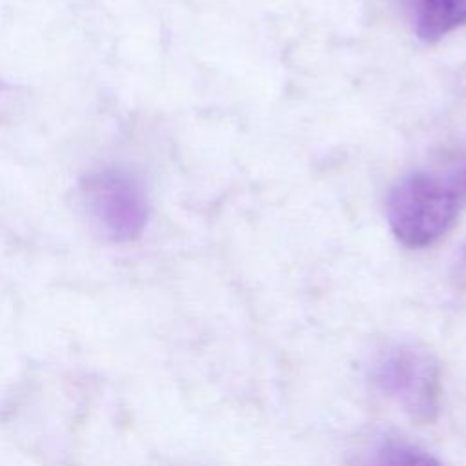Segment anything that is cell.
<instances>
[{
    "mask_svg": "<svg viewBox=\"0 0 466 466\" xmlns=\"http://www.w3.org/2000/svg\"><path fill=\"white\" fill-rule=\"evenodd\" d=\"M464 204L466 157L402 177L388 195L386 217L395 238L419 249L446 235Z\"/></svg>",
    "mask_w": 466,
    "mask_h": 466,
    "instance_id": "6da1fadb",
    "label": "cell"
},
{
    "mask_svg": "<svg viewBox=\"0 0 466 466\" xmlns=\"http://www.w3.org/2000/svg\"><path fill=\"white\" fill-rule=\"evenodd\" d=\"M373 384L417 422H431L439 413L441 375L430 351L415 344H391L371 364Z\"/></svg>",
    "mask_w": 466,
    "mask_h": 466,
    "instance_id": "7a4b0ae2",
    "label": "cell"
},
{
    "mask_svg": "<svg viewBox=\"0 0 466 466\" xmlns=\"http://www.w3.org/2000/svg\"><path fill=\"white\" fill-rule=\"evenodd\" d=\"M80 200L89 224L107 240H133L146 228V189L124 169L106 167L86 175L80 182Z\"/></svg>",
    "mask_w": 466,
    "mask_h": 466,
    "instance_id": "3957f363",
    "label": "cell"
},
{
    "mask_svg": "<svg viewBox=\"0 0 466 466\" xmlns=\"http://www.w3.org/2000/svg\"><path fill=\"white\" fill-rule=\"evenodd\" d=\"M415 35L439 42L466 24V0H404Z\"/></svg>",
    "mask_w": 466,
    "mask_h": 466,
    "instance_id": "277c9868",
    "label": "cell"
},
{
    "mask_svg": "<svg viewBox=\"0 0 466 466\" xmlns=\"http://www.w3.org/2000/svg\"><path fill=\"white\" fill-rule=\"evenodd\" d=\"M362 466H441L428 451L399 441L379 444Z\"/></svg>",
    "mask_w": 466,
    "mask_h": 466,
    "instance_id": "5b68a950",
    "label": "cell"
}]
</instances>
